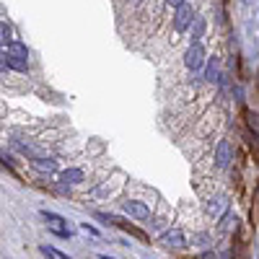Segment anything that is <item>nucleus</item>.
Returning a JSON list of instances; mask_svg holds the SVG:
<instances>
[{"instance_id":"1","label":"nucleus","mask_w":259,"mask_h":259,"mask_svg":"<svg viewBox=\"0 0 259 259\" xmlns=\"http://www.w3.org/2000/svg\"><path fill=\"white\" fill-rule=\"evenodd\" d=\"M205 57H207V50H205V44L202 42H192L189 44V50L184 52V65L187 70L197 73L202 65H205Z\"/></svg>"},{"instance_id":"2","label":"nucleus","mask_w":259,"mask_h":259,"mask_svg":"<svg viewBox=\"0 0 259 259\" xmlns=\"http://www.w3.org/2000/svg\"><path fill=\"white\" fill-rule=\"evenodd\" d=\"M194 16H197V13H194V8H192L189 3H184V6L174 8V32H176V34L189 32V26H192Z\"/></svg>"},{"instance_id":"3","label":"nucleus","mask_w":259,"mask_h":259,"mask_svg":"<svg viewBox=\"0 0 259 259\" xmlns=\"http://www.w3.org/2000/svg\"><path fill=\"white\" fill-rule=\"evenodd\" d=\"M122 210H125L130 218H135V220H150V207H148V202L125 200V202H122Z\"/></svg>"},{"instance_id":"4","label":"nucleus","mask_w":259,"mask_h":259,"mask_svg":"<svg viewBox=\"0 0 259 259\" xmlns=\"http://www.w3.org/2000/svg\"><path fill=\"white\" fill-rule=\"evenodd\" d=\"M231 161H233V145L228 140H220L218 148H215V166L218 169H228Z\"/></svg>"},{"instance_id":"5","label":"nucleus","mask_w":259,"mask_h":259,"mask_svg":"<svg viewBox=\"0 0 259 259\" xmlns=\"http://www.w3.org/2000/svg\"><path fill=\"white\" fill-rule=\"evenodd\" d=\"M161 243L174 246V249H181V246H187V236H184V231H179V228H169V231L161 233Z\"/></svg>"},{"instance_id":"6","label":"nucleus","mask_w":259,"mask_h":259,"mask_svg":"<svg viewBox=\"0 0 259 259\" xmlns=\"http://www.w3.org/2000/svg\"><path fill=\"white\" fill-rule=\"evenodd\" d=\"M202 78H205L207 83H220V78H223V70H220V57L207 60V65H205V75H202Z\"/></svg>"},{"instance_id":"7","label":"nucleus","mask_w":259,"mask_h":259,"mask_svg":"<svg viewBox=\"0 0 259 259\" xmlns=\"http://www.w3.org/2000/svg\"><path fill=\"white\" fill-rule=\"evenodd\" d=\"M6 55H8L11 60H19V63H29V50H26V44H21V42H13V39H11Z\"/></svg>"},{"instance_id":"8","label":"nucleus","mask_w":259,"mask_h":259,"mask_svg":"<svg viewBox=\"0 0 259 259\" xmlns=\"http://www.w3.org/2000/svg\"><path fill=\"white\" fill-rule=\"evenodd\" d=\"M83 179H86L83 169H65L63 174H60V184H65V187H73V184H81Z\"/></svg>"},{"instance_id":"9","label":"nucleus","mask_w":259,"mask_h":259,"mask_svg":"<svg viewBox=\"0 0 259 259\" xmlns=\"http://www.w3.org/2000/svg\"><path fill=\"white\" fill-rule=\"evenodd\" d=\"M205 32H207V21H205V16H194V21H192V26H189V39L192 42H202V37H205Z\"/></svg>"},{"instance_id":"10","label":"nucleus","mask_w":259,"mask_h":259,"mask_svg":"<svg viewBox=\"0 0 259 259\" xmlns=\"http://www.w3.org/2000/svg\"><path fill=\"white\" fill-rule=\"evenodd\" d=\"M205 210H207V215L218 218L223 210H228V202H225V197H212V200H207V202H205Z\"/></svg>"},{"instance_id":"11","label":"nucleus","mask_w":259,"mask_h":259,"mask_svg":"<svg viewBox=\"0 0 259 259\" xmlns=\"http://www.w3.org/2000/svg\"><path fill=\"white\" fill-rule=\"evenodd\" d=\"M32 166H34L37 171H42V174L57 171V161H52V158H32Z\"/></svg>"},{"instance_id":"12","label":"nucleus","mask_w":259,"mask_h":259,"mask_svg":"<svg viewBox=\"0 0 259 259\" xmlns=\"http://www.w3.org/2000/svg\"><path fill=\"white\" fill-rule=\"evenodd\" d=\"M42 218L50 223V228H68V220L57 212H50V210H42Z\"/></svg>"},{"instance_id":"13","label":"nucleus","mask_w":259,"mask_h":259,"mask_svg":"<svg viewBox=\"0 0 259 259\" xmlns=\"http://www.w3.org/2000/svg\"><path fill=\"white\" fill-rule=\"evenodd\" d=\"M243 117H246V125H249L256 135H259V114H254L251 109H246V112H243Z\"/></svg>"},{"instance_id":"14","label":"nucleus","mask_w":259,"mask_h":259,"mask_svg":"<svg viewBox=\"0 0 259 259\" xmlns=\"http://www.w3.org/2000/svg\"><path fill=\"white\" fill-rule=\"evenodd\" d=\"M11 37H13V32H11V24L0 21V44H8V42H11Z\"/></svg>"},{"instance_id":"15","label":"nucleus","mask_w":259,"mask_h":259,"mask_svg":"<svg viewBox=\"0 0 259 259\" xmlns=\"http://www.w3.org/2000/svg\"><path fill=\"white\" fill-rule=\"evenodd\" d=\"M231 223H236V218L225 210V215L220 218V231H223V233H228V231H231Z\"/></svg>"},{"instance_id":"16","label":"nucleus","mask_w":259,"mask_h":259,"mask_svg":"<svg viewBox=\"0 0 259 259\" xmlns=\"http://www.w3.org/2000/svg\"><path fill=\"white\" fill-rule=\"evenodd\" d=\"M192 241H194V243H200V246H207V243H212L210 233H194V236H192Z\"/></svg>"},{"instance_id":"17","label":"nucleus","mask_w":259,"mask_h":259,"mask_svg":"<svg viewBox=\"0 0 259 259\" xmlns=\"http://www.w3.org/2000/svg\"><path fill=\"white\" fill-rule=\"evenodd\" d=\"M81 228H83V231H88L91 236H99V228H96V225H91V223H81Z\"/></svg>"},{"instance_id":"18","label":"nucleus","mask_w":259,"mask_h":259,"mask_svg":"<svg viewBox=\"0 0 259 259\" xmlns=\"http://www.w3.org/2000/svg\"><path fill=\"white\" fill-rule=\"evenodd\" d=\"M194 259H218V254L212 251V249H207V251H202V254H197Z\"/></svg>"},{"instance_id":"19","label":"nucleus","mask_w":259,"mask_h":259,"mask_svg":"<svg viewBox=\"0 0 259 259\" xmlns=\"http://www.w3.org/2000/svg\"><path fill=\"white\" fill-rule=\"evenodd\" d=\"M187 3V0H166V6H169V8H179V6H184Z\"/></svg>"},{"instance_id":"20","label":"nucleus","mask_w":259,"mask_h":259,"mask_svg":"<svg viewBox=\"0 0 259 259\" xmlns=\"http://www.w3.org/2000/svg\"><path fill=\"white\" fill-rule=\"evenodd\" d=\"M0 65H6V50L0 47Z\"/></svg>"},{"instance_id":"21","label":"nucleus","mask_w":259,"mask_h":259,"mask_svg":"<svg viewBox=\"0 0 259 259\" xmlns=\"http://www.w3.org/2000/svg\"><path fill=\"white\" fill-rule=\"evenodd\" d=\"M99 259H114V256H106V254H99Z\"/></svg>"},{"instance_id":"22","label":"nucleus","mask_w":259,"mask_h":259,"mask_svg":"<svg viewBox=\"0 0 259 259\" xmlns=\"http://www.w3.org/2000/svg\"><path fill=\"white\" fill-rule=\"evenodd\" d=\"M218 259H231V254H223V256H218Z\"/></svg>"},{"instance_id":"23","label":"nucleus","mask_w":259,"mask_h":259,"mask_svg":"<svg viewBox=\"0 0 259 259\" xmlns=\"http://www.w3.org/2000/svg\"><path fill=\"white\" fill-rule=\"evenodd\" d=\"M225 3H228V0H225Z\"/></svg>"}]
</instances>
